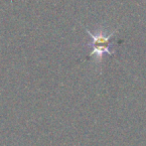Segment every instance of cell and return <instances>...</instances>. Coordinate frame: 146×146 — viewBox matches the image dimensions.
<instances>
[{"instance_id":"6da1fadb","label":"cell","mask_w":146,"mask_h":146,"mask_svg":"<svg viewBox=\"0 0 146 146\" xmlns=\"http://www.w3.org/2000/svg\"><path fill=\"white\" fill-rule=\"evenodd\" d=\"M87 33L90 36V46L92 47V50L90 52V56H94L96 58V61L100 63L102 60V57L106 54H108L110 56L114 54V51L111 49V38L113 37V35L117 32V29H115L112 32H110V34H106V31L104 29H100L96 31V33H92L90 30L86 28Z\"/></svg>"}]
</instances>
